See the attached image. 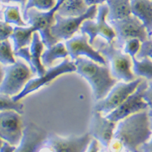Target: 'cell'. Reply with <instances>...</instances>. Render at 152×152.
I'll use <instances>...</instances> for the list:
<instances>
[{
	"instance_id": "cell-1",
	"label": "cell",
	"mask_w": 152,
	"mask_h": 152,
	"mask_svg": "<svg viewBox=\"0 0 152 152\" xmlns=\"http://www.w3.org/2000/svg\"><path fill=\"white\" fill-rule=\"evenodd\" d=\"M117 123L108 152H140L141 146L151 136L148 111L137 112Z\"/></svg>"
},
{
	"instance_id": "cell-2",
	"label": "cell",
	"mask_w": 152,
	"mask_h": 152,
	"mask_svg": "<svg viewBox=\"0 0 152 152\" xmlns=\"http://www.w3.org/2000/svg\"><path fill=\"white\" fill-rule=\"evenodd\" d=\"M76 72L86 80L91 86L94 101L104 99L112 88L117 83L112 77L109 67L98 65L89 59L79 57L74 60Z\"/></svg>"
},
{
	"instance_id": "cell-3",
	"label": "cell",
	"mask_w": 152,
	"mask_h": 152,
	"mask_svg": "<svg viewBox=\"0 0 152 152\" xmlns=\"http://www.w3.org/2000/svg\"><path fill=\"white\" fill-rule=\"evenodd\" d=\"M92 46L97 51L107 59L111 66V74L117 81L129 82L135 80L132 72V59L127 54L123 53L121 49L115 47L113 42H107L102 37H96Z\"/></svg>"
},
{
	"instance_id": "cell-4",
	"label": "cell",
	"mask_w": 152,
	"mask_h": 152,
	"mask_svg": "<svg viewBox=\"0 0 152 152\" xmlns=\"http://www.w3.org/2000/svg\"><path fill=\"white\" fill-rule=\"evenodd\" d=\"M64 1L57 0L56 6L47 12H40L36 8H30L23 13L24 20L27 24L36 28L40 35L41 40L47 48H50L59 42L50 34V28L55 23V15Z\"/></svg>"
},
{
	"instance_id": "cell-5",
	"label": "cell",
	"mask_w": 152,
	"mask_h": 152,
	"mask_svg": "<svg viewBox=\"0 0 152 152\" xmlns=\"http://www.w3.org/2000/svg\"><path fill=\"white\" fill-rule=\"evenodd\" d=\"M109 24L115 34L116 40L113 43L119 49H122L124 43L132 38H137L141 42L149 39L145 26L139 19L134 15L121 20L109 21Z\"/></svg>"
},
{
	"instance_id": "cell-6",
	"label": "cell",
	"mask_w": 152,
	"mask_h": 152,
	"mask_svg": "<svg viewBox=\"0 0 152 152\" xmlns=\"http://www.w3.org/2000/svg\"><path fill=\"white\" fill-rule=\"evenodd\" d=\"M4 77L0 84V94L9 96L18 94L32 77L30 68L21 61L3 68Z\"/></svg>"
},
{
	"instance_id": "cell-7",
	"label": "cell",
	"mask_w": 152,
	"mask_h": 152,
	"mask_svg": "<svg viewBox=\"0 0 152 152\" xmlns=\"http://www.w3.org/2000/svg\"><path fill=\"white\" fill-rule=\"evenodd\" d=\"M98 12L97 5L89 7V9L82 16L77 17H64L56 12L55 23L50 28V34L58 40H68L77 33L82 23L86 20H93Z\"/></svg>"
},
{
	"instance_id": "cell-8",
	"label": "cell",
	"mask_w": 152,
	"mask_h": 152,
	"mask_svg": "<svg viewBox=\"0 0 152 152\" xmlns=\"http://www.w3.org/2000/svg\"><path fill=\"white\" fill-rule=\"evenodd\" d=\"M142 81V78H137L129 82H117L104 99L97 101L94 107V111L101 112L103 115H107L117 108L127 97L136 90Z\"/></svg>"
},
{
	"instance_id": "cell-9",
	"label": "cell",
	"mask_w": 152,
	"mask_h": 152,
	"mask_svg": "<svg viewBox=\"0 0 152 152\" xmlns=\"http://www.w3.org/2000/svg\"><path fill=\"white\" fill-rule=\"evenodd\" d=\"M148 81L143 80L137 86L136 90L127 97V99L119 106L117 108L104 115L109 121L117 123L137 112L147 110L148 105L142 99V94L146 89Z\"/></svg>"
},
{
	"instance_id": "cell-10",
	"label": "cell",
	"mask_w": 152,
	"mask_h": 152,
	"mask_svg": "<svg viewBox=\"0 0 152 152\" xmlns=\"http://www.w3.org/2000/svg\"><path fill=\"white\" fill-rule=\"evenodd\" d=\"M108 7L107 4H99L98 7L96 20H85L80 27L81 34H86L89 37V43L92 45L95 38L99 36L107 42H113L115 38V34L111 25L107 22Z\"/></svg>"
},
{
	"instance_id": "cell-11",
	"label": "cell",
	"mask_w": 152,
	"mask_h": 152,
	"mask_svg": "<svg viewBox=\"0 0 152 152\" xmlns=\"http://www.w3.org/2000/svg\"><path fill=\"white\" fill-rule=\"evenodd\" d=\"M77 68L75 65L74 62L69 61L68 59H64V60L61 62L58 65L52 67L49 69H47L46 72L42 76L37 77V78L30 79L26 83L23 90L15 96H12V99L16 102L20 101V100L27 96L29 94L33 93L36 90H39L44 86L49 84L50 82L55 80L56 77H59L60 75L68 73V72H76Z\"/></svg>"
},
{
	"instance_id": "cell-12",
	"label": "cell",
	"mask_w": 152,
	"mask_h": 152,
	"mask_svg": "<svg viewBox=\"0 0 152 152\" xmlns=\"http://www.w3.org/2000/svg\"><path fill=\"white\" fill-rule=\"evenodd\" d=\"M92 139L89 133L66 137L48 133L43 144L50 152H86Z\"/></svg>"
},
{
	"instance_id": "cell-13",
	"label": "cell",
	"mask_w": 152,
	"mask_h": 152,
	"mask_svg": "<svg viewBox=\"0 0 152 152\" xmlns=\"http://www.w3.org/2000/svg\"><path fill=\"white\" fill-rule=\"evenodd\" d=\"M20 114L15 111L0 112V138L12 146H18L23 134Z\"/></svg>"
},
{
	"instance_id": "cell-14",
	"label": "cell",
	"mask_w": 152,
	"mask_h": 152,
	"mask_svg": "<svg viewBox=\"0 0 152 152\" xmlns=\"http://www.w3.org/2000/svg\"><path fill=\"white\" fill-rule=\"evenodd\" d=\"M65 47L68 50V56L72 60H75L80 56H86L89 59L101 65H107V61L102 55L88 43V36L86 34L77 35L66 41Z\"/></svg>"
},
{
	"instance_id": "cell-15",
	"label": "cell",
	"mask_w": 152,
	"mask_h": 152,
	"mask_svg": "<svg viewBox=\"0 0 152 152\" xmlns=\"http://www.w3.org/2000/svg\"><path fill=\"white\" fill-rule=\"evenodd\" d=\"M116 123L109 121L101 112L93 111L90 120L89 134L105 149H107L113 136Z\"/></svg>"
},
{
	"instance_id": "cell-16",
	"label": "cell",
	"mask_w": 152,
	"mask_h": 152,
	"mask_svg": "<svg viewBox=\"0 0 152 152\" xmlns=\"http://www.w3.org/2000/svg\"><path fill=\"white\" fill-rule=\"evenodd\" d=\"M48 133L37 124L30 122L23 129L20 142L15 152H37L47 137Z\"/></svg>"
},
{
	"instance_id": "cell-17",
	"label": "cell",
	"mask_w": 152,
	"mask_h": 152,
	"mask_svg": "<svg viewBox=\"0 0 152 152\" xmlns=\"http://www.w3.org/2000/svg\"><path fill=\"white\" fill-rule=\"evenodd\" d=\"M131 13L142 21L148 36L152 31V0H130Z\"/></svg>"
},
{
	"instance_id": "cell-18",
	"label": "cell",
	"mask_w": 152,
	"mask_h": 152,
	"mask_svg": "<svg viewBox=\"0 0 152 152\" xmlns=\"http://www.w3.org/2000/svg\"><path fill=\"white\" fill-rule=\"evenodd\" d=\"M43 47L44 44L41 40L40 35L37 31L34 32L29 47L31 55V62L29 64V68L33 74L37 75V77L42 76L47 71L41 60V56L43 52Z\"/></svg>"
},
{
	"instance_id": "cell-19",
	"label": "cell",
	"mask_w": 152,
	"mask_h": 152,
	"mask_svg": "<svg viewBox=\"0 0 152 152\" xmlns=\"http://www.w3.org/2000/svg\"><path fill=\"white\" fill-rule=\"evenodd\" d=\"M108 12L107 20L112 21L125 18L132 15L130 0H106Z\"/></svg>"
},
{
	"instance_id": "cell-20",
	"label": "cell",
	"mask_w": 152,
	"mask_h": 152,
	"mask_svg": "<svg viewBox=\"0 0 152 152\" xmlns=\"http://www.w3.org/2000/svg\"><path fill=\"white\" fill-rule=\"evenodd\" d=\"M89 9L85 0H64L58 8L57 13L64 17L82 16Z\"/></svg>"
},
{
	"instance_id": "cell-21",
	"label": "cell",
	"mask_w": 152,
	"mask_h": 152,
	"mask_svg": "<svg viewBox=\"0 0 152 152\" xmlns=\"http://www.w3.org/2000/svg\"><path fill=\"white\" fill-rule=\"evenodd\" d=\"M36 28L33 26L29 27H20L16 26L13 28V32L11 35V38L12 39L14 44L13 51H17L23 47H25L30 45L32 42L33 34L36 32Z\"/></svg>"
},
{
	"instance_id": "cell-22",
	"label": "cell",
	"mask_w": 152,
	"mask_h": 152,
	"mask_svg": "<svg viewBox=\"0 0 152 152\" xmlns=\"http://www.w3.org/2000/svg\"><path fill=\"white\" fill-rule=\"evenodd\" d=\"M68 56V53L65 44L57 42L42 52L41 56V60L44 67H50L56 59H66Z\"/></svg>"
},
{
	"instance_id": "cell-23",
	"label": "cell",
	"mask_w": 152,
	"mask_h": 152,
	"mask_svg": "<svg viewBox=\"0 0 152 152\" xmlns=\"http://www.w3.org/2000/svg\"><path fill=\"white\" fill-rule=\"evenodd\" d=\"M132 72L134 75L143 77L146 81H152V59L145 56L142 59H137L136 57H132Z\"/></svg>"
},
{
	"instance_id": "cell-24",
	"label": "cell",
	"mask_w": 152,
	"mask_h": 152,
	"mask_svg": "<svg viewBox=\"0 0 152 152\" xmlns=\"http://www.w3.org/2000/svg\"><path fill=\"white\" fill-rule=\"evenodd\" d=\"M3 19L4 21L7 24H14L20 27H25L28 25L22 20L20 8L17 6L6 7L3 12Z\"/></svg>"
},
{
	"instance_id": "cell-25",
	"label": "cell",
	"mask_w": 152,
	"mask_h": 152,
	"mask_svg": "<svg viewBox=\"0 0 152 152\" xmlns=\"http://www.w3.org/2000/svg\"><path fill=\"white\" fill-rule=\"evenodd\" d=\"M3 111H15L22 115L25 112L24 104L20 102V101H14L9 95L0 94V112Z\"/></svg>"
},
{
	"instance_id": "cell-26",
	"label": "cell",
	"mask_w": 152,
	"mask_h": 152,
	"mask_svg": "<svg viewBox=\"0 0 152 152\" xmlns=\"http://www.w3.org/2000/svg\"><path fill=\"white\" fill-rule=\"evenodd\" d=\"M0 63L4 65H10L16 63L14 51L8 39L0 42Z\"/></svg>"
},
{
	"instance_id": "cell-27",
	"label": "cell",
	"mask_w": 152,
	"mask_h": 152,
	"mask_svg": "<svg viewBox=\"0 0 152 152\" xmlns=\"http://www.w3.org/2000/svg\"><path fill=\"white\" fill-rule=\"evenodd\" d=\"M56 4V0H28L22 12L25 13L30 8H36L39 11L47 12L53 8Z\"/></svg>"
},
{
	"instance_id": "cell-28",
	"label": "cell",
	"mask_w": 152,
	"mask_h": 152,
	"mask_svg": "<svg viewBox=\"0 0 152 152\" xmlns=\"http://www.w3.org/2000/svg\"><path fill=\"white\" fill-rule=\"evenodd\" d=\"M142 42L137 38H132L128 40L124 45V53L127 54L132 57H136L137 54L138 53L141 47Z\"/></svg>"
},
{
	"instance_id": "cell-29",
	"label": "cell",
	"mask_w": 152,
	"mask_h": 152,
	"mask_svg": "<svg viewBox=\"0 0 152 152\" xmlns=\"http://www.w3.org/2000/svg\"><path fill=\"white\" fill-rule=\"evenodd\" d=\"M145 56H148L152 59V41L151 39L142 42L139 51L137 54V59H140Z\"/></svg>"
},
{
	"instance_id": "cell-30",
	"label": "cell",
	"mask_w": 152,
	"mask_h": 152,
	"mask_svg": "<svg viewBox=\"0 0 152 152\" xmlns=\"http://www.w3.org/2000/svg\"><path fill=\"white\" fill-rule=\"evenodd\" d=\"M13 28L5 21L0 20V42L8 39L12 34Z\"/></svg>"
},
{
	"instance_id": "cell-31",
	"label": "cell",
	"mask_w": 152,
	"mask_h": 152,
	"mask_svg": "<svg viewBox=\"0 0 152 152\" xmlns=\"http://www.w3.org/2000/svg\"><path fill=\"white\" fill-rule=\"evenodd\" d=\"M142 99L148 105V108L152 109V81L148 82L147 87L142 94Z\"/></svg>"
},
{
	"instance_id": "cell-32",
	"label": "cell",
	"mask_w": 152,
	"mask_h": 152,
	"mask_svg": "<svg viewBox=\"0 0 152 152\" xmlns=\"http://www.w3.org/2000/svg\"><path fill=\"white\" fill-rule=\"evenodd\" d=\"M148 115H149L150 122H151V136L148 140V142H146L145 144H143L142 146L140 148V152H152V109H150L148 111Z\"/></svg>"
},
{
	"instance_id": "cell-33",
	"label": "cell",
	"mask_w": 152,
	"mask_h": 152,
	"mask_svg": "<svg viewBox=\"0 0 152 152\" xmlns=\"http://www.w3.org/2000/svg\"><path fill=\"white\" fill-rule=\"evenodd\" d=\"M16 149V146H12L7 142L3 141V143L1 148H0V152H15Z\"/></svg>"
},
{
	"instance_id": "cell-34",
	"label": "cell",
	"mask_w": 152,
	"mask_h": 152,
	"mask_svg": "<svg viewBox=\"0 0 152 152\" xmlns=\"http://www.w3.org/2000/svg\"><path fill=\"white\" fill-rule=\"evenodd\" d=\"M99 142L95 139H92L86 152H99Z\"/></svg>"
},
{
	"instance_id": "cell-35",
	"label": "cell",
	"mask_w": 152,
	"mask_h": 152,
	"mask_svg": "<svg viewBox=\"0 0 152 152\" xmlns=\"http://www.w3.org/2000/svg\"><path fill=\"white\" fill-rule=\"evenodd\" d=\"M28 0H0V2L2 3H18L21 5L22 12L25 9V7L26 5Z\"/></svg>"
},
{
	"instance_id": "cell-36",
	"label": "cell",
	"mask_w": 152,
	"mask_h": 152,
	"mask_svg": "<svg viewBox=\"0 0 152 152\" xmlns=\"http://www.w3.org/2000/svg\"><path fill=\"white\" fill-rule=\"evenodd\" d=\"M88 6H92V5H98V4H102L106 2V0H85Z\"/></svg>"
},
{
	"instance_id": "cell-37",
	"label": "cell",
	"mask_w": 152,
	"mask_h": 152,
	"mask_svg": "<svg viewBox=\"0 0 152 152\" xmlns=\"http://www.w3.org/2000/svg\"><path fill=\"white\" fill-rule=\"evenodd\" d=\"M5 7H6L4 6L3 3L0 2V20H2L3 19V12H4Z\"/></svg>"
},
{
	"instance_id": "cell-38",
	"label": "cell",
	"mask_w": 152,
	"mask_h": 152,
	"mask_svg": "<svg viewBox=\"0 0 152 152\" xmlns=\"http://www.w3.org/2000/svg\"><path fill=\"white\" fill-rule=\"evenodd\" d=\"M3 77H4V70H3V68L0 66V84L2 83Z\"/></svg>"
},
{
	"instance_id": "cell-39",
	"label": "cell",
	"mask_w": 152,
	"mask_h": 152,
	"mask_svg": "<svg viewBox=\"0 0 152 152\" xmlns=\"http://www.w3.org/2000/svg\"><path fill=\"white\" fill-rule=\"evenodd\" d=\"M3 140H2L1 138H0V148H1V146H2V145H3Z\"/></svg>"
},
{
	"instance_id": "cell-40",
	"label": "cell",
	"mask_w": 152,
	"mask_h": 152,
	"mask_svg": "<svg viewBox=\"0 0 152 152\" xmlns=\"http://www.w3.org/2000/svg\"><path fill=\"white\" fill-rule=\"evenodd\" d=\"M150 39L152 41V31H151V36H150Z\"/></svg>"
}]
</instances>
